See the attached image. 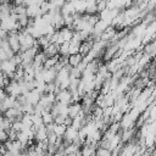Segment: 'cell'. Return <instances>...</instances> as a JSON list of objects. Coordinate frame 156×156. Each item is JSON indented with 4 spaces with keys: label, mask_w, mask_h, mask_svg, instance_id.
Instances as JSON below:
<instances>
[{
    "label": "cell",
    "mask_w": 156,
    "mask_h": 156,
    "mask_svg": "<svg viewBox=\"0 0 156 156\" xmlns=\"http://www.w3.org/2000/svg\"><path fill=\"white\" fill-rule=\"evenodd\" d=\"M55 99L56 101L58 102H62V104H71V100H72V94L68 89H61L56 95H55Z\"/></svg>",
    "instance_id": "obj_1"
},
{
    "label": "cell",
    "mask_w": 156,
    "mask_h": 156,
    "mask_svg": "<svg viewBox=\"0 0 156 156\" xmlns=\"http://www.w3.org/2000/svg\"><path fill=\"white\" fill-rule=\"evenodd\" d=\"M77 136H78V129H76V128L72 127L71 124L67 126V128H66V130H65V134L62 135L63 140H66L67 143H72Z\"/></svg>",
    "instance_id": "obj_2"
},
{
    "label": "cell",
    "mask_w": 156,
    "mask_h": 156,
    "mask_svg": "<svg viewBox=\"0 0 156 156\" xmlns=\"http://www.w3.org/2000/svg\"><path fill=\"white\" fill-rule=\"evenodd\" d=\"M40 95H41V94L34 88V89L28 90V93H27L24 96H26V101H27V102H29V104H32V105H35V104L39 102Z\"/></svg>",
    "instance_id": "obj_3"
},
{
    "label": "cell",
    "mask_w": 156,
    "mask_h": 156,
    "mask_svg": "<svg viewBox=\"0 0 156 156\" xmlns=\"http://www.w3.org/2000/svg\"><path fill=\"white\" fill-rule=\"evenodd\" d=\"M16 67H17V66H16L10 58H7V60H2V61H1V65H0V69L2 71V73L15 72Z\"/></svg>",
    "instance_id": "obj_4"
},
{
    "label": "cell",
    "mask_w": 156,
    "mask_h": 156,
    "mask_svg": "<svg viewBox=\"0 0 156 156\" xmlns=\"http://www.w3.org/2000/svg\"><path fill=\"white\" fill-rule=\"evenodd\" d=\"M41 77H43V80L45 83L54 82L55 77H56V71L54 68H44L41 72Z\"/></svg>",
    "instance_id": "obj_5"
},
{
    "label": "cell",
    "mask_w": 156,
    "mask_h": 156,
    "mask_svg": "<svg viewBox=\"0 0 156 156\" xmlns=\"http://www.w3.org/2000/svg\"><path fill=\"white\" fill-rule=\"evenodd\" d=\"M115 33H116V28H115V27H112V26H108L105 30H102V32H101V34H100V40L110 41V39L115 35Z\"/></svg>",
    "instance_id": "obj_6"
},
{
    "label": "cell",
    "mask_w": 156,
    "mask_h": 156,
    "mask_svg": "<svg viewBox=\"0 0 156 156\" xmlns=\"http://www.w3.org/2000/svg\"><path fill=\"white\" fill-rule=\"evenodd\" d=\"M41 50H43V52H44V54H45L48 57L54 56V55L58 54V44H55V43H49V45H48L46 48L41 49Z\"/></svg>",
    "instance_id": "obj_7"
},
{
    "label": "cell",
    "mask_w": 156,
    "mask_h": 156,
    "mask_svg": "<svg viewBox=\"0 0 156 156\" xmlns=\"http://www.w3.org/2000/svg\"><path fill=\"white\" fill-rule=\"evenodd\" d=\"M58 32H60V34H61V37H62V39H63V41H69V40H71V38H72V35H73V32H74V30H72L71 28H68V27L63 26L62 28H60V29H58Z\"/></svg>",
    "instance_id": "obj_8"
},
{
    "label": "cell",
    "mask_w": 156,
    "mask_h": 156,
    "mask_svg": "<svg viewBox=\"0 0 156 156\" xmlns=\"http://www.w3.org/2000/svg\"><path fill=\"white\" fill-rule=\"evenodd\" d=\"M83 56L77 52V54H72V55H68V61H67V65H69L71 67H76L80 61H82Z\"/></svg>",
    "instance_id": "obj_9"
},
{
    "label": "cell",
    "mask_w": 156,
    "mask_h": 156,
    "mask_svg": "<svg viewBox=\"0 0 156 156\" xmlns=\"http://www.w3.org/2000/svg\"><path fill=\"white\" fill-rule=\"evenodd\" d=\"M58 56H60V54H56V55L50 56V57H46V60H45L44 63H43V67H44V68H52V67L57 63Z\"/></svg>",
    "instance_id": "obj_10"
},
{
    "label": "cell",
    "mask_w": 156,
    "mask_h": 156,
    "mask_svg": "<svg viewBox=\"0 0 156 156\" xmlns=\"http://www.w3.org/2000/svg\"><path fill=\"white\" fill-rule=\"evenodd\" d=\"M40 116H41V119H43V123H44V124H49V123H52V122H54V116L51 115L50 111L43 110V111L40 112Z\"/></svg>",
    "instance_id": "obj_11"
},
{
    "label": "cell",
    "mask_w": 156,
    "mask_h": 156,
    "mask_svg": "<svg viewBox=\"0 0 156 156\" xmlns=\"http://www.w3.org/2000/svg\"><path fill=\"white\" fill-rule=\"evenodd\" d=\"M66 128H67V126H66V124H56V123H54V128H52V132H54L56 135H58V136H62V135L65 134V130H66Z\"/></svg>",
    "instance_id": "obj_12"
},
{
    "label": "cell",
    "mask_w": 156,
    "mask_h": 156,
    "mask_svg": "<svg viewBox=\"0 0 156 156\" xmlns=\"http://www.w3.org/2000/svg\"><path fill=\"white\" fill-rule=\"evenodd\" d=\"M11 124H12V122H11L7 117L4 116V117L1 118V121H0V129H4V130L7 133V132L11 129Z\"/></svg>",
    "instance_id": "obj_13"
},
{
    "label": "cell",
    "mask_w": 156,
    "mask_h": 156,
    "mask_svg": "<svg viewBox=\"0 0 156 156\" xmlns=\"http://www.w3.org/2000/svg\"><path fill=\"white\" fill-rule=\"evenodd\" d=\"M68 44H69V41H63L58 45V54L60 55H68Z\"/></svg>",
    "instance_id": "obj_14"
},
{
    "label": "cell",
    "mask_w": 156,
    "mask_h": 156,
    "mask_svg": "<svg viewBox=\"0 0 156 156\" xmlns=\"http://www.w3.org/2000/svg\"><path fill=\"white\" fill-rule=\"evenodd\" d=\"M95 155H98V156H110L111 155V150L98 146L96 150H95Z\"/></svg>",
    "instance_id": "obj_15"
},
{
    "label": "cell",
    "mask_w": 156,
    "mask_h": 156,
    "mask_svg": "<svg viewBox=\"0 0 156 156\" xmlns=\"http://www.w3.org/2000/svg\"><path fill=\"white\" fill-rule=\"evenodd\" d=\"M11 128H12L13 130H16V132H21V130H23V129L27 128V127H24V124H23L21 121H13L12 124H11Z\"/></svg>",
    "instance_id": "obj_16"
},
{
    "label": "cell",
    "mask_w": 156,
    "mask_h": 156,
    "mask_svg": "<svg viewBox=\"0 0 156 156\" xmlns=\"http://www.w3.org/2000/svg\"><path fill=\"white\" fill-rule=\"evenodd\" d=\"M56 139H57V135H56L54 132H48V136H46L48 144H54V145H55Z\"/></svg>",
    "instance_id": "obj_17"
},
{
    "label": "cell",
    "mask_w": 156,
    "mask_h": 156,
    "mask_svg": "<svg viewBox=\"0 0 156 156\" xmlns=\"http://www.w3.org/2000/svg\"><path fill=\"white\" fill-rule=\"evenodd\" d=\"M65 118H66V116L57 115V116L54 117V123H56V124H65Z\"/></svg>",
    "instance_id": "obj_18"
},
{
    "label": "cell",
    "mask_w": 156,
    "mask_h": 156,
    "mask_svg": "<svg viewBox=\"0 0 156 156\" xmlns=\"http://www.w3.org/2000/svg\"><path fill=\"white\" fill-rule=\"evenodd\" d=\"M16 66H18V65H21L22 63V58H21V56H20V54H13V56L10 58Z\"/></svg>",
    "instance_id": "obj_19"
},
{
    "label": "cell",
    "mask_w": 156,
    "mask_h": 156,
    "mask_svg": "<svg viewBox=\"0 0 156 156\" xmlns=\"http://www.w3.org/2000/svg\"><path fill=\"white\" fill-rule=\"evenodd\" d=\"M5 140H7V133L4 129H0V143H4Z\"/></svg>",
    "instance_id": "obj_20"
},
{
    "label": "cell",
    "mask_w": 156,
    "mask_h": 156,
    "mask_svg": "<svg viewBox=\"0 0 156 156\" xmlns=\"http://www.w3.org/2000/svg\"><path fill=\"white\" fill-rule=\"evenodd\" d=\"M0 88H4V76H0Z\"/></svg>",
    "instance_id": "obj_21"
},
{
    "label": "cell",
    "mask_w": 156,
    "mask_h": 156,
    "mask_svg": "<svg viewBox=\"0 0 156 156\" xmlns=\"http://www.w3.org/2000/svg\"><path fill=\"white\" fill-rule=\"evenodd\" d=\"M12 1H13L15 5H21V4H23V0H12Z\"/></svg>",
    "instance_id": "obj_22"
},
{
    "label": "cell",
    "mask_w": 156,
    "mask_h": 156,
    "mask_svg": "<svg viewBox=\"0 0 156 156\" xmlns=\"http://www.w3.org/2000/svg\"><path fill=\"white\" fill-rule=\"evenodd\" d=\"M0 113H4V108H2V104L0 101Z\"/></svg>",
    "instance_id": "obj_23"
},
{
    "label": "cell",
    "mask_w": 156,
    "mask_h": 156,
    "mask_svg": "<svg viewBox=\"0 0 156 156\" xmlns=\"http://www.w3.org/2000/svg\"><path fill=\"white\" fill-rule=\"evenodd\" d=\"M4 116H2V113H0V121H1V118H2Z\"/></svg>",
    "instance_id": "obj_24"
},
{
    "label": "cell",
    "mask_w": 156,
    "mask_h": 156,
    "mask_svg": "<svg viewBox=\"0 0 156 156\" xmlns=\"http://www.w3.org/2000/svg\"><path fill=\"white\" fill-rule=\"evenodd\" d=\"M66 1H73V0H66Z\"/></svg>",
    "instance_id": "obj_25"
},
{
    "label": "cell",
    "mask_w": 156,
    "mask_h": 156,
    "mask_svg": "<svg viewBox=\"0 0 156 156\" xmlns=\"http://www.w3.org/2000/svg\"><path fill=\"white\" fill-rule=\"evenodd\" d=\"M45 1H51V0H45Z\"/></svg>",
    "instance_id": "obj_26"
},
{
    "label": "cell",
    "mask_w": 156,
    "mask_h": 156,
    "mask_svg": "<svg viewBox=\"0 0 156 156\" xmlns=\"http://www.w3.org/2000/svg\"><path fill=\"white\" fill-rule=\"evenodd\" d=\"M0 65H1V58H0Z\"/></svg>",
    "instance_id": "obj_27"
}]
</instances>
